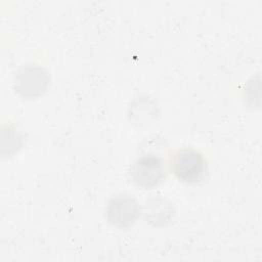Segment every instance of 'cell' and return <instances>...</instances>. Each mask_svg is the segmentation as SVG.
Listing matches in <instances>:
<instances>
[{
  "label": "cell",
  "instance_id": "cell-1",
  "mask_svg": "<svg viewBox=\"0 0 262 262\" xmlns=\"http://www.w3.org/2000/svg\"><path fill=\"white\" fill-rule=\"evenodd\" d=\"M171 170L179 181L195 184L205 178L207 162L200 151L193 148H181L172 158Z\"/></svg>",
  "mask_w": 262,
  "mask_h": 262
},
{
  "label": "cell",
  "instance_id": "cell-2",
  "mask_svg": "<svg viewBox=\"0 0 262 262\" xmlns=\"http://www.w3.org/2000/svg\"><path fill=\"white\" fill-rule=\"evenodd\" d=\"M130 177L136 186L151 189L158 186L166 177L165 162L155 154L143 155L132 165Z\"/></svg>",
  "mask_w": 262,
  "mask_h": 262
},
{
  "label": "cell",
  "instance_id": "cell-3",
  "mask_svg": "<svg viewBox=\"0 0 262 262\" xmlns=\"http://www.w3.org/2000/svg\"><path fill=\"white\" fill-rule=\"evenodd\" d=\"M49 82V74L43 67L36 63H26L16 72L14 89L21 97L36 98L47 90Z\"/></svg>",
  "mask_w": 262,
  "mask_h": 262
},
{
  "label": "cell",
  "instance_id": "cell-4",
  "mask_svg": "<svg viewBox=\"0 0 262 262\" xmlns=\"http://www.w3.org/2000/svg\"><path fill=\"white\" fill-rule=\"evenodd\" d=\"M140 214L141 207L139 203L133 196L125 193L113 196L105 209L107 221L120 229L131 227Z\"/></svg>",
  "mask_w": 262,
  "mask_h": 262
},
{
  "label": "cell",
  "instance_id": "cell-5",
  "mask_svg": "<svg viewBox=\"0 0 262 262\" xmlns=\"http://www.w3.org/2000/svg\"><path fill=\"white\" fill-rule=\"evenodd\" d=\"M175 210L171 202L163 196H152L146 201L144 218L154 226L168 224L174 217Z\"/></svg>",
  "mask_w": 262,
  "mask_h": 262
},
{
  "label": "cell",
  "instance_id": "cell-6",
  "mask_svg": "<svg viewBox=\"0 0 262 262\" xmlns=\"http://www.w3.org/2000/svg\"><path fill=\"white\" fill-rule=\"evenodd\" d=\"M158 114V107L149 97L136 98L129 108V118L137 126L151 123Z\"/></svg>",
  "mask_w": 262,
  "mask_h": 262
},
{
  "label": "cell",
  "instance_id": "cell-7",
  "mask_svg": "<svg viewBox=\"0 0 262 262\" xmlns=\"http://www.w3.org/2000/svg\"><path fill=\"white\" fill-rule=\"evenodd\" d=\"M1 154L3 157L11 156L23 145V136L18 130L11 126H3L1 132Z\"/></svg>",
  "mask_w": 262,
  "mask_h": 262
}]
</instances>
